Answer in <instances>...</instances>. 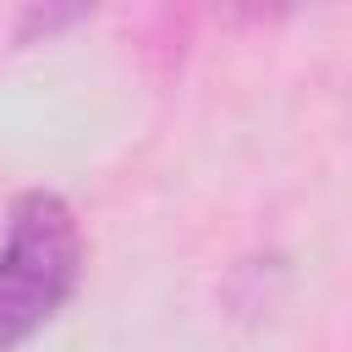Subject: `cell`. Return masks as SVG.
<instances>
[{
	"instance_id": "cell-1",
	"label": "cell",
	"mask_w": 352,
	"mask_h": 352,
	"mask_svg": "<svg viewBox=\"0 0 352 352\" xmlns=\"http://www.w3.org/2000/svg\"><path fill=\"white\" fill-rule=\"evenodd\" d=\"M82 226L60 192H22L6 214L0 242V352L33 341L77 292Z\"/></svg>"
}]
</instances>
